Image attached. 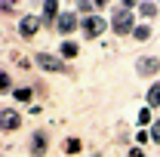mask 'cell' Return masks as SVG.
Masks as SVG:
<instances>
[{"instance_id":"cell-15","label":"cell","mask_w":160,"mask_h":157,"mask_svg":"<svg viewBox=\"0 0 160 157\" xmlns=\"http://www.w3.org/2000/svg\"><path fill=\"white\" fill-rule=\"evenodd\" d=\"M132 34H136L139 40H148V37H151V28H148V25H142V28H136Z\"/></svg>"},{"instance_id":"cell-2","label":"cell","mask_w":160,"mask_h":157,"mask_svg":"<svg viewBox=\"0 0 160 157\" xmlns=\"http://www.w3.org/2000/svg\"><path fill=\"white\" fill-rule=\"evenodd\" d=\"M37 65L43 68V71H52V74L68 71V68H65V62H62L59 56H49V53H40V56H37Z\"/></svg>"},{"instance_id":"cell-5","label":"cell","mask_w":160,"mask_h":157,"mask_svg":"<svg viewBox=\"0 0 160 157\" xmlns=\"http://www.w3.org/2000/svg\"><path fill=\"white\" fill-rule=\"evenodd\" d=\"M136 68H139V74H145V77H151V74H157L160 62H157V59H139V62H136Z\"/></svg>"},{"instance_id":"cell-8","label":"cell","mask_w":160,"mask_h":157,"mask_svg":"<svg viewBox=\"0 0 160 157\" xmlns=\"http://www.w3.org/2000/svg\"><path fill=\"white\" fill-rule=\"evenodd\" d=\"M31 151H34L37 157L46 151V136H43V133H34V139H31Z\"/></svg>"},{"instance_id":"cell-13","label":"cell","mask_w":160,"mask_h":157,"mask_svg":"<svg viewBox=\"0 0 160 157\" xmlns=\"http://www.w3.org/2000/svg\"><path fill=\"white\" fill-rule=\"evenodd\" d=\"M62 148H65V154H77V151H80V142H77V139H65Z\"/></svg>"},{"instance_id":"cell-4","label":"cell","mask_w":160,"mask_h":157,"mask_svg":"<svg viewBox=\"0 0 160 157\" xmlns=\"http://www.w3.org/2000/svg\"><path fill=\"white\" fill-rule=\"evenodd\" d=\"M19 126H22V117L12 111V108L0 111V129H19Z\"/></svg>"},{"instance_id":"cell-6","label":"cell","mask_w":160,"mask_h":157,"mask_svg":"<svg viewBox=\"0 0 160 157\" xmlns=\"http://www.w3.org/2000/svg\"><path fill=\"white\" fill-rule=\"evenodd\" d=\"M37 22L34 16H25V19L19 22V31H22V37H34V31H37Z\"/></svg>"},{"instance_id":"cell-14","label":"cell","mask_w":160,"mask_h":157,"mask_svg":"<svg viewBox=\"0 0 160 157\" xmlns=\"http://www.w3.org/2000/svg\"><path fill=\"white\" fill-rule=\"evenodd\" d=\"M12 96H16V102H31V89H28V86H19Z\"/></svg>"},{"instance_id":"cell-18","label":"cell","mask_w":160,"mask_h":157,"mask_svg":"<svg viewBox=\"0 0 160 157\" xmlns=\"http://www.w3.org/2000/svg\"><path fill=\"white\" fill-rule=\"evenodd\" d=\"M139 123H151V111H148V108L139 114Z\"/></svg>"},{"instance_id":"cell-3","label":"cell","mask_w":160,"mask_h":157,"mask_svg":"<svg viewBox=\"0 0 160 157\" xmlns=\"http://www.w3.org/2000/svg\"><path fill=\"white\" fill-rule=\"evenodd\" d=\"M80 25H83V34H86V37H99L102 31L108 28V22L102 19V16H89V19H83Z\"/></svg>"},{"instance_id":"cell-7","label":"cell","mask_w":160,"mask_h":157,"mask_svg":"<svg viewBox=\"0 0 160 157\" xmlns=\"http://www.w3.org/2000/svg\"><path fill=\"white\" fill-rule=\"evenodd\" d=\"M77 25H80L77 16H71V13H68V16H59V31H62V34H71Z\"/></svg>"},{"instance_id":"cell-9","label":"cell","mask_w":160,"mask_h":157,"mask_svg":"<svg viewBox=\"0 0 160 157\" xmlns=\"http://www.w3.org/2000/svg\"><path fill=\"white\" fill-rule=\"evenodd\" d=\"M148 105H151V108H157V105H160V83H154V86L148 89Z\"/></svg>"},{"instance_id":"cell-1","label":"cell","mask_w":160,"mask_h":157,"mask_svg":"<svg viewBox=\"0 0 160 157\" xmlns=\"http://www.w3.org/2000/svg\"><path fill=\"white\" fill-rule=\"evenodd\" d=\"M129 6H132V3H123V6L117 9V16L111 19V31L120 34V37L129 34V31H136V28H132V16H129Z\"/></svg>"},{"instance_id":"cell-12","label":"cell","mask_w":160,"mask_h":157,"mask_svg":"<svg viewBox=\"0 0 160 157\" xmlns=\"http://www.w3.org/2000/svg\"><path fill=\"white\" fill-rule=\"evenodd\" d=\"M139 13H142V16H148V19H154V13H157V3H139Z\"/></svg>"},{"instance_id":"cell-10","label":"cell","mask_w":160,"mask_h":157,"mask_svg":"<svg viewBox=\"0 0 160 157\" xmlns=\"http://www.w3.org/2000/svg\"><path fill=\"white\" fill-rule=\"evenodd\" d=\"M43 16H46V19H56V16H59V6H56L52 0H46V3H43Z\"/></svg>"},{"instance_id":"cell-16","label":"cell","mask_w":160,"mask_h":157,"mask_svg":"<svg viewBox=\"0 0 160 157\" xmlns=\"http://www.w3.org/2000/svg\"><path fill=\"white\" fill-rule=\"evenodd\" d=\"M151 139L160 142V120H154V126H151Z\"/></svg>"},{"instance_id":"cell-11","label":"cell","mask_w":160,"mask_h":157,"mask_svg":"<svg viewBox=\"0 0 160 157\" xmlns=\"http://www.w3.org/2000/svg\"><path fill=\"white\" fill-rule=\"evenodd\" d=\"M62 56H65V59H71V56H77V43H71V40H65V43H62Z\"/></svg>"},{"instance_id":"cell-17","label":"cell","mask_w":160,"mask_h":157,"mask_svg":"<svg viewBox=\"0 0 160 157\" xmlns=\"http://www.w3.org/2000/svg\"><path fill=\"white\" fill-rule=\"evenodd\" d=\"M0 89H9V74L0 71Z\"/></svg>"}]
</instances>
